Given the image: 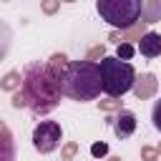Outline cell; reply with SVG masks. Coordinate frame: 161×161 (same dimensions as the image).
<instances>
[{"mask_svg": "<svg viewBox=\"0 0 161 161\" xmlns=\"http://www.w3.org/2000/svg\"><path fill=\"white\" fill-rule=\"evenodd\" d=\"M23 93L28 98V108L35 116H45L50 113L58 103H60V83L45 70V63H28L25 73H23Z\"/></svg>", "mask_w": 161, "mask_h": 161, "instance_id": "cell-1", "label": "cell"}, {"mask_svg": "<svg viewBox=\"0 0 161 161\" xmlns=\"http://www.w3.org/2000/svg\"><path fill=\"white\" fill-rule=\"evenodd\" d=\"M60 91H63V96H68L73 101H80V103L98 98L101 91H103L98 63H91V60H70L68 70L60 78Z\"/></svg>", "mask_w": 161, "mask_h": 161, "instance_id": "cell-2", "label": "cell"}, {"mask_svg": "<svg viewBox=\"0 0 161 161\" xmlns=\"http://www.w3.org/2000/svg\"><path fill=\"white\" fill-rule=\"evenodd\" d=\"M101 68V86H103V93H108L111 98H118L128 91H133V83H136V70L128 60H121L116 55H106L101 58L98 63Z\"/></svg>", "mask_w": 161, "mask_h": 161, "instance_id": "cell-3", "label": "cell"}, {"mask_svg": "<svg viewBox=\"0 0 161 161\" xmlns=\"http://www.w3.org/2000/svg\"><path fill=\"white\" fill-rule=\"evenodd\" d=\"M96 10L101 20H106L116 30H128L141 20L143 3L141 0H96Z\"/></svg>", "mask_w": 161, "mask_h": 161, "instance_id": "cell-4", "label": "cell"}, {"mask_svg": "<svg viewBox=\"0 0 161 161\" xmlns=\"http://www.w3.org/2000/svg\"><path fill=\"white\" fill-rule=\"evenodd\" d=\"M60 138H63V128L58 121H40L35 128H33V146L38 153H50L60 146Z\"/></svg>", "mask_w": 161, "mask_h": 161, "instance_id": "cell-5", "label": "cell"}, {"mask_svg": "<svg viewBox=\"0 0 161 161\" xmlns=\"http://www.w3.org/2000/svg\"><path fill=\"white\" fill-rule=\"evenodd\" d=\"M156 88H158L156 75H153V73H141V75H136V83H133V96H136L138 101H146V98H151V96L156 93Z\"/></svg>", "mask_w": 161, "mask_h": 161, "instance_id": "cell-6", "label": "cell"}, {"mask_svg": "<svg viewBox=\"0 0 161 161\" xmlns=\"http://www.w3.org/2000/svg\"><path fill=\"white\" fill-rule=\"evenodd\" d=\"M136 113H131V111H118V116L113 118V133L118 136V138H128V136H133V131H136Z\"/></svg>", "mask_w": 161, "mask_h": 161, "instance_id": "cell-7", "label": "cell"}, {"mask_svg": "<svg viewBox=\"0 0 161 161\" xmlns=\"http://www.w3.org/2000/svg\"><path fill=\"white\" fill-rule=\"evenodd\" d=\"M138 53L143 58H156L161 55V33H153V30H146L138 40Z\"/></svg>", "mask_w": 161, "mask_h": 161, "instance_id": "cell-8", "label": "cell"}, {"mask_svg": "<svg viewBox=\"0 0 161 161\" xmlns=\"http://www.w3.org/2000/svg\"><path fill=\"white\" fill-rule=\"evenodd\" d=\"M0 161H15V141L3 121H0Z\"/></svg>", "mask_w": 161, "mask_h": 161, "instance_id": "cell-9", "label": "cell"}, {"mask_svg": "<svg viewBox=\"0 0 161 161\" xmlns=\"http://www.w3.org/2000/svg\"><path fill=\"white\" fill-rule=\"evenodd\" d=\"M68 65H70V60H68V55L65 53H53L50 55V60H45V70L60 83V78H63V73L68 70Z\"/></svg>", "mask_w": 161, "mask_h": 161, "instance_id": "cell-10", "label": "cell"}, {"mask_svg": "<svg viewBox=\"0 0 161 161\" xmlns=\"http://www.w3.org/2000/svg\"><path fill=\"white\" fill-rule=\"evenodd\" d=\"M161 20V0H143V10H141V23L151 25Z\"/></svg>", "mask_w": 161, "mask_h": 161, "instance_id": "cell-11", "label": "cell"}, {"mask_svg": "<svg viewBox=\"0 0 161 161\" xmlns=\"http://www.w3.org/2000/svg\"><path fill=\"white\" fill-rule=\"evenodd\" d=\"M20 86H23V75H20V70H10V73H5L3 80H0V88H3V91H18Z\"/></svg>", "mask_w": 161, "mask_h": 161, "instance_id": "cell-12", "label": "cell"}, {"mask_svg": "<svg viewBox=\"0 0 161 161\" xmlns=\"http://www.w3.org/2000/svg\"><path fill=\"white\" fill-rule=\"evenodd\" d=\"M133 53H136L133 43H118V48H116V58H121V60H131Z\"/></svg>", "mask_w": 161, "mask_h": 161, "instance_id": "cell-13", "label": "cell"}, {"mask_svg": "<svg viewBox=\"0 0 161 161\" xmlns=\"http://www.w3.org/2000/svg\"><path fill=\"white\" fill-rule=\"evenodd\" d=\"M98 108H101V111H108V113H111V111H123V108H121V101H116V98L98 101Z\"/></svg>", "mask_w": 161, "mask_h": 161, "instance_id": "cell-14", "label": "cell"}, {"mask_svg": "<svg viewBox=\"0 0 161 161\" xmlns=\"http://www.w3.org/2000/svg\"><path fill=\"white\" fill-rule=\"evenodd\" d=\"M40 8L45 15H55L58 8H60V0H40Z\"/></svg>", "mask_w": 161, "mask_h": 161, "instance_id": "cell-15", "label": "cell"}, {"mask_svg": "<svg viewBox=\"0 0 161 161\" xmlns=\"http://www.w3.org/2000/svg\"><path fill=\"white\" fill-rule=\"evenodd\" d=\"M151 121H153V128L156 131H161V98L153 103V108H151Z\"/></svg>", "mask_w": 161, "mask_h": 161, "instance_id": "cell-16", "label": "cell"}, {"mask_svg": "<svg viewBox=\"0 0 161 161\" xmlns=\"http://www.w3.org/2000/svg\"><path fill=\"white\" fill-rule=\"evenodd\" d=\"M98 58H106V48H103V45L91 48V50H88V55H86V60H91V63H96Z\"/></svg>", "mask_w": 161, "mask_h": 161, "instance_id": "cell-17", "label": "cell"}, {"mask_svg": "<svg viewBox=\"0 0 161 161\" xmlns=\"http://www.w3.org/2000/svg\"><path fill=\"white\" fill-rule=\"evenodd\" d=\"M13 106H15V108H25V106H28V98H25V93H23V88H18V91H13Z\"/></svg>", "mask_w": 161, "mask_h": 161, "instance_id": "cell-18", "label": "cell"}, {"mask_svg": "<svg viewBox=\"0 0 161 161\" xmlns=\"http://www.w3.org/2000/svg\"><path fill=\"white\" fill-rule=\"evenodd\" d=\"M75 153H78V143H75V141H70V143H65V146H63V151H60V156H63L65 161H70V158H73Z\"/></svg>", "mask_w": 161, "mask_h": 161, "instance_id": "cell-19", "label": "cell"}, {"mask_svg": "<svg viewBox=\"0 0 161 161\" xmlns=\"http://www.w3.org/2000/svg\"><path fill=\"white\" fill-rule=\"evenodd\" d=\"M141 161H158V151L153 146H143L141 148Z\"/></svg>", "mask_w": 161, "mask_h": 161, "instance_id": "cell-20", "label": "cell"}, {"mask_svg": "<svg viewBox=\"0 0 161 161\" xmlns=\"http://www.w3.org/2000/svg\"><path fill=\"white\" fill-rule=\"evenodd\" d=\"M91 153H93V156H106V153H108V146H106V143H93V146H91Z\"/></svg>", "mask_w": 161, "mask_h": 161, "instance_id": "cell-21", "label": "cell"}, {"mask_svg": "<svg viewBox=\"0 0 161 161\" xmlns=\"http://www.w3.org/2000/svg\"><path fill=\"white\" fill-rule=\"evenodd\" d=\"M118 38H121V30H113V33H111V40H116V43H118Z\"/></svg>", "mask_w": 161, "mask_h": 161, "instance_id": "cell-22", "label": "cell"}, {"mask_svg": "<svg viewBox=\"0 0 161 161\" xmlns=\"http://www.w3.org/2000/svg\"><path fill=\"white\" fill-rule=\"evenodd\" d=\"M108 161H121V156H111V158H108Z\"/></svg>", "mask_w": 161, "mask_h": 161, "instance_id": "cell-23", "label": "cell"}, {"mask_svg": "<svg viewBox=\"0 0 161 161\" xmlns=\"http://www.w3.org/2000/svg\"><path fill=\"white\" fill-rule=\"evenodd\" d=\"M156 151H158V156H161V143H158V146H156Z\"/></svg>", "mask_w": 161, "mask_h": 161, "instance_id": "cell-24", "label": "cell"}, {"mask_svg": "<svg viewBox=\"0 0 161 161\" xmlns=\"http://www.w3.org/2000/svg\"><path fill=\"white\" fill-rule=\"evenodd\" d=\"M63 3H75V0H63Z\"/></svg>", "mask_w": 161, "mask_h": 161, "instance_id": "cell-25", "label": "cell"}, {"mask_svg": "<svg viewBox=\"0 0 161 161\" xmlns=\"http://www.w3.org/2000/svg\"><path fill=\"white\" fill-rule=\"evenodd\" d=\"M63 161H65V158H63Z\"/></svg>", "mask_w": 161, "mask_h": 161, "instance_id": "cell-26", "label": "cell"}]
</instances>
